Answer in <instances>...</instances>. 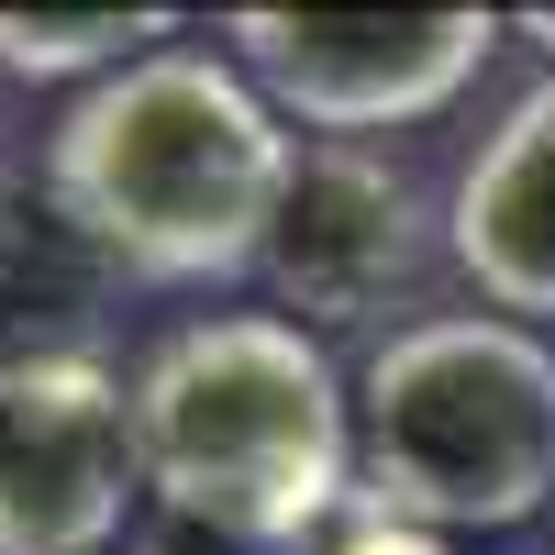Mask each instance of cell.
<instances>
[{
    "label": "cell",
    "mask_w": 555,
    "mask_h": 555,
    "mask_svg": "<svg viewBox=\"0 0 555 555\" xmlns=\"http://www.w3.org/2000/svg\"><path fill=\"white\" fill-rule=\"evenodd\" d=\"M289 122L267 89L211 44H156L145 67L101 78L44 133V190L122 278L211 289L267 267L278 201H289Z\"/></svg>",
    "instance_id": "cell-1"
},
{
    "label": "cell",
    "mask_w": 555,
    "mask_h": 555,
    "mask_svg": "<svg viewBox=\"0 0 555 555\" xmlns=\"http://www.w3.org/2000/svg\"><path fill=\"white\" fill-rule=\"evenodd\" d=\"M145 500L234 555L311 544L356 500V378L278 311H201L133 366Z\"/></svg>",
    "instance_id": "cell-2"
},
{
    "label": "cell",
    "mask_w": 555,
    "mask_h": 555,
    "mask_svg": "<svg viewBox=\"0 0 555 555\" xmlns=\"http://www.w3.org/2000/svg\"><path fill=\"white\" fill-rule=\"evenodd\" d=\"M555 500V334L500 311L389 322L356 366V512L512 533Z\"/></svg>",
    "instance_id": "cell-3"
},
{
    "label": "cell",
    "mask_w": 555,
    "mask_h": 555,
    "mask_svg": "<svg viewBox=\"0 0 555 555\" xmlns=\"http://www.w3.org/2000/svg\"><path fill=\"white\" fill-rule=\"evenodd\" d=\"M500 34H512L500 12H234L222 23L234 67L311 145H366V133L434 122L500 56Z\"/></svg>",
    "instance_id": "cell-4"
},
{
    "label": "cell",
    "mask_w": 555,
    "mask_h": 555,
    "mask_svg": "<svg viewBox=\"0 0 555 555\" xmlns=\"http://www.w3.org/2000/svg\"><path fill=\"white\" fill-rule=\"evenodd\" d=\"M133 500H145V455H133L122 366H0V555H112Z\"/></svg>",
    "instance_id": "cell-5"
},
{
    "label": "cell",
    "mask_w": 555,
    "mask_h": 555,
    "mask_svg": "<svg viewBox=\"0 0 555 555\" xmlns=\"http://www.w3.org/2000/svg\"><path fill=\"white\" fill-rule=\"evenodd\" d=\"M434 245H444V222H434L423 178L400 156H378V145H300L256 278L278 289V322L345 334V322H378L389 300L423 289Z\"/></svg>",
    "instance_id": "cell-6"
},
{
    "label": "cell",
    "mask_w": 555,
    "mask_h": 555,
    "mask_svg": "<svg viewBox=\"0 0 555 555\" xmlns=\"http://www.w3.org/2000/svg\"><path fill=\"white\" fill-rule=\"evenodd\" d=\"M444 256L500 322H555V78L478 133L444 201Z\"/></svg>",
    "instance_id": "cell-7"
},
{
    "label": "cell",
    "mask_w": 555,
    "mask_h": 555,
    "mask_svg": "<svg viewBox=\"0 0 555 555\" xmlns=\"http://www.w3.org/2000/svg\"><path fill=\"white\" fill-rule=\"evenodd\" d=\"M112 300H122V267L56 211V190L0 178V366L101 356Z\"/></svg>",
    "instance_id": "cell-8"
},
{
    "label": "cell",
    "mask_w": 555,
    "mask_h": 555,
    "mask_svg": "<svg viewBox=\"0 0 555 555\" xmlns=\"http://www.w3.org/2000/svg\"><path fill=\"white\" fill-rule=\"evenodd\" d=\"M156 44H178V12H0L12 78H122Z\"/></svg>",
    "instance_id": "cell-9"
},
{
    "label": "cell",
    "mask_w": 555,
    "mask_h": 555,
    "mask_svg": "<svg viewBox=\"0 0 555 555\" xmlns=\"http://www.w3.org/2000/svg\"><path fill=\"white\" fill-rule=\"evenodd\" d=\"M322 555H455V544H444V533H411V522H378V512H356Z\"/></svg>",
    "instance_id": "cell-10"
},
{
    "label": "cell",
    "mask_w": 555,
    "mask_h": 555,
    "mask_svg": "<svg viewBox=\"0 0 555 555\" xmlns=\"http://www.w3.org/2000/svg\"><path fill=\"white\" fill-rule=\"evenodd\" d=\"M512 34H522V44H544V56H555V12H512Z\"/></svg>",
    "instance_id": "cell-11"
}]
</instances>
